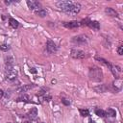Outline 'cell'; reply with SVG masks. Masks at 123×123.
<instances>
[{
	"label": "cell",
	"instance_id": "1",
	"mask_svg": "<svg viewBox=\"0 0 123 123\" xmlns=\"http://www.w3.org/2000/svg\"><path fill=\"white\" fill-rule=\"evenodd\" d=\"M89 78L92 81H102L103 79V72L102 70L97 66H92L89 69Z\"/></svg>",
	"mask_w": 123,
	"mask_h": 123
},
{
	"label": "cell",
	"instance_id": "2",
	"mask_svg": "<svg viewBox=\"0 0 123 123\" xmlns=\"http://www.w3.org/2000/svg\"><path fill=\"white\" fill-rule=\"evenodd\" d=\"M80 10H81V5H80L79 3L73 2V3L71 4V6L68 8V10H67L65 12L68 13V14H70V15H76V14L80 12Z\"/></svg>",
	"mask_w": 123,
	"mask_h": 123
},
{
	"label": "cell",
	"instance_id": "3",
	"mask_svg": "<svg viewBox=\"0 0 123 123\" xmlns=\"http://www.w3.org/2000/svg\"><path fill=\"white\" fill-rule=\"evenodd\" d=\"M72 42L78 45H83L87 42V37L85 35H79L77 37H72Z\"/></svg>",
	"mask_w": 123,
	"mask_h": 123
},
{
	"label": "cell",
	"instance_id": "4",
	"mask_svg": "<svg viewBox=\"0 0 123 123\" xmlns=\"http://www.w3.org/2000/svg\"><path fill=\"white\" fill-rule=\"evenodd\" d=\"M70 55H71L72 58L78 59V60H81V59L86 58V53H85L84 51L80 50V49H72Z\"/></svg>",
	"mask_w": 123,
	"mask_h": 123
},
{
	"label": "cell",
	"instance_id": "5",
	"mask_svg": "<svg viewBox=\"0 0 123 123\" xmlns=\"http://www.w3.org/2000/svg\"><path fill=\"white\" fill-rule=\"evenodd\" d=\"M72 3H73L72 1L63 0V1H59V2L57 3V6H58V8H60L62 11H63V12H65L68 10V8L71 6Z\"/></svg>",
	"mask_w": 123,
	"mask_h": 123
},
{
	"label": "cell",
	"instance_id": "6",
	"mask_svg": "<svg viewBox=\"0 0 123 123\" xmlns=\"http://www.w3.org/2000/svg\"><path fill=\"white\" fill-rule=\"evenodd\" d=\"M27 5L28 7L30 8V10H35L36 12L40 10V3L37 2V1H35V0H28L27 1Z\"/></svg>",
	"mask_w": 123,
	"mask_h": 123
},
{
	"label": "cell",
	"instance_id": "7",
	"mask_svg": "<svg viewBox=\"0 0 123 123\" xmlns=\"http://www.w3.org/2000/svg\"><path fill=\"white\" fill-rule=\"evenodd\" d=\"M16 76H17V71H16V70H14V69H12V68L7 69V73H6V78H7V80L12 81V80H14V79L16 78Z\"/></svg>",
	"mask_w": 123,
	"mask_h": 123
},
{
	"label": "cell",
	"instance_id": "8",
	"mask_svg": "<svg viewBox=\"0 0 123 123\" xmlns=\"http://www.w3.org/2000/svg\"><path fill=\"white\" fill-rule=\"evenodd\" d=\"M46 48H47V50H48L49 53H55V52L57 51V46H56V44L54 43V41H52L51 39H48V40H47Z\"/></svg>",
	"mask_w": 123,
	"mask_h": 123
},
{
	"label": "cell",
	"instance_id": "9",
	"mask_svg": "<svg viewBox=\"0 0 123 123\" xmlns=\"http://www.w3.org/2000/svg\"><path fill=\"white\" fill-rule=\"evenodd\" d=\"M93 89H94L96 92H98V93H103V92H106V91L109 89V87H108L106 85H99V86H94Z\"/></svg>",
	"mask_w": 123,
	"mask_h": 123
},
{
	"label": "cell",
	"instance_id": "10",
	"mask_svg": "<svg viewBox=\"0 0 123 123\" xmlns=\"http://www.w3.org/2000/svg\"><path fill=\"white\" fill-rule=\"evenodd\" d=\"M65 28H68V29H74V28H77L79 27L80 23L77 22V21H70V22H66L63 24Z\"/></svg>",
	"mask_w": 123,
	"mask_h": 123
},
{
	"label": "cell",
	"instance_id": "11",
	"mask_svg": "<svg viewBox=\"0 0 123 123\" xmlns=\"http://www.w3.org/2000/svg\"><path fill=\"white\" fill-rule=\"evenodd\" d=\"M105 12L110 16H113V17H116L117 16V12H115V10H113L112 8H109L108 7V8L105 9Z\"/></svg>",
	"mask_w": 123,
	"mask_h": 123
},
{
	"label": "cell",
	"instance_id": "12",
	"mask_svg": "<svg viewBox=\"0 0 123 123\" xmlns=\"http://www.w3.org/2000/svg\"><path fill=\"white\" fill-rule=\"evenodd\" d=\"M88 27L94 29V30H99L100 29V24L98 21H88V23L86 24Z\"/></svg>",
	"mask_w": 123,
	"mask_h": 123
},
{
	"label": "cell",
	"instance_id": "13",
	"mask_svg": "<svg viewBox=\"0 0 123 123\" xmlns=\"http://www.w3.org/2000/svg\"><path fill=\"white\" fill-rule=\"evenodd\" d=\"M95 59L97 60V61H99L102 64H104L105 66H107V67H109V69H111V64L109 62H107L105 59H103V58H101V57H98V56H96L95 57Z\"/></svg>",
	"mask_w": 123,
	"mask_h": 123
},
{
	"label": "cell",
	"instance_id": "14",
	"mask_svg": "<svg viewBox=\"0 0 123 123\" xmlns=\"http://www.w3.org/2000/svg\"><path fill=\"white\" fill-rule=\"evenodd\" d=\"M37 108H33V109H31L30 111H29V116H30L31 118L35 119V118L37 117Z\"/></svg>",
	"mask_w": 123,
	"mask_h": 123
},
{
	"label": "cell",
	"instance_id": "15",
	"mask_svg": "<svg viewBox=\"0 0 123 123\" xmlns=\"http://www.w3.org/2000/svg\"><path fill=\"white\" fill-rule=\"evenodd\" d=\"M106 115H109V116H111V117H114V116L116 115V111H115V110L110 108V109L107 110V111H106Z\"/></svg>",
	"mask_w": 123,
	"mask_h": 123
},
{
	"label": "cell",
	"instance_id": "16",
	"mask_svg": "<svg viewBox=\"0 0 123 123\" xmlns=\"http://www.w3.org/2000/svg\"><path fill=\"white\" fill-rule=\"evenodd\" d=\"M36 13H37V15H38L39 17H44V16L47 15V12H46L45 10H43V9H40V10L37 11Z\"/></svg>",
	"mask_w": 123,
	"mask_h": 123
},
{
	"label": "cell",
	"instance_id": "17",
	"mask_svg": "<svg viewBox=\"0 0 123 123\" xmlns=\"http://www.w3.org/2000/svg\"><path fill=\"white\" fill-rule=\"evenodd\" d=\"M9 23H10V25H11L12 28H14V29L17 28L18 25H19L18 22H17L15 19H13V18H10V19H9Z\"/></svg>",
	"mask_w": 123,
	"mask_h": 123
},
{
	"label": "cell",
	"instance_id": "18",
	"mask_svg": "<svg viewBox=\"0 0 123 123\" xmlns=\"http://www.w3.org/2000/svg\"><path fill=\"white\" fill-rule=\"evenodd\" d=\"M33 87H35V85H33V84H31V85H25L24 86H22V87H21L20 91L25 92V91H27V90H29V89H32Z\"/></svg>",
	"mask_w": 123,
	"mask_h": 123
},
{
	"label": "cell",
	"instance_id": "19",
	"mask_svg": "<svg viewBox=\"0 0 123 123\" xmlns=\"http://www.w3.org/2000/svg\"><path fill=\"white\" fill-rule=\"evenodd\" d=\"M95 113H96V115H98L99 117H105V116H107V115H106V111H103V110H101V109H97V110L95 111Z\"/></svg>",
	"mask_w": 123,
	"mask_h": 123
},
{
	"label": "cell",
	"instance_id": "20",
	"mask_svg": "<svg viewBox=\"0 0 123 123\" xmlns=\"http://www.w3.org/2000/svg\"><path fill=\"white\" fill-rule=\"evenodd\" d=\"M17 101L18 102H28L29 101V96L27 94H23V95H21L20 97L17 98Z\"/></svg>",
	"mask_w": 123,
	"mask_h": 123
},
{
	"label": "cell",
	"instance_id": "21",
	"mask_svg": "<svg viewBox=\"0 0 123 123\" xmlns=\"http://www.w3.org/2000/svg\"><path fill=\"white\" fill-rule=\"evenodd\" d=\"M80 113L82 116H88L89 115V111L88 110H85V109H80Z\"/></svg>",
	"mask_w": 123,
	"mask_h": 123
},
{
	"label": "cell",
	"instance_id": "22",
	"mask_svg": "<svg viewBox=\"0 0 123 123\" xmlns=\"http://www.w3.org/2000/svg\"><path fill=\"white\" fill-rule=\"evenodd\" d=\"M10 49V46L8 44H1L0 45V50L2 51H8Z\"/></svg>",
	"mask_w": 123,
	"mask_h": 123
},
{
	"label": "cell",
	"instance_id": "23",
	"mask_svg": "<svg viewBox=\"0 0 123 123\" xmlns=\"http://www.w3.org/2000/svg\"><path fill=\"white\" fill-rule=\"evenodd\" d=\"M117 52L119 55H122L123 54V46H119L118 49H117Z\"/></svg>",
	"mask_w": 123,
	"mask_h": 123
},
{
	"label": "cell",
	"instance_id": "24",
	"mask_svg": "<svg viewBox=\"0 0 123 123\" xmlns=\"http://www.w3.org/2000/svg\"><path fill=\"white\" fill-rule=\"evenodd\" d=\"M62 102L64 105H66V106H69V105H70V101H69V100H66V99H62Z\"/></svg>",
	"mask_w": 123,
	"mask_h": 123
},
{
	"label": "cell",
	"instance_id": "25",
	"mask_svg": "<svg viewBox=\"0 0 123 123\" xmlns=\"http://www.w3.org/2000/svg\"><path fill=\"white\" fill-rule=\"evenodd\" d=\"M51 98H52V97H51V96H49V95L44 96V99H45L46 101H50V100H51Z\"/></svg>",
	"mask_w": 123,
	"mask_h": 123
},
{
	"label": "cell",
	"instance_id": "26",
	"mask_svg": "<svg viewBox=\"0 0 123 123\" xmlns=\"http://www.w3.org/2000/svg\"><path fill=\"white\" fill-rule=\"evenodd\" d=\"M3 95H4V91L2 89H0V99L3 97Z\"/></svg>",
	"mask_w": 123,
	"mask_h": 123
},
{
	"label": "cell",
	"instance_id": "27",
	"mask_svg": "<svg viewBox=\"0 0 123 123\" xmlns=\"http://www.w3.org/2000/svg\"><path fill=\"white\" fill-rule=\"evenodd\" d=\"M30 72H32V73H36L37 70H36L35 68H31V69H30Z\"/></svg>",
	"mask_w": 123,
	"mask_h": 123
},
{
	"label": "cell",
	"instance_id": "28",
	"mask_svg": "<svg viewBox=\"0 0 123 123\" xmlns=\"http://www.w3.org/2000/svg\"><path fill=\"white\" fill-rule=\"evenodd\" d=\"M25 123H30V122H28V121H27V122H25Z\"/></svg>",
	"mask_w": 123,
	"mask_h": 123
},
{
	"label": "cell",
	"instance_id": "29",
	"mask_svg": "<svg viewBox=\"0 0 123 123\" xmlns=\"http://www.w3.org/2000/svg\"><path fill=\"white\" fill-rule=\"evenodd\" d=\"M111 123H114V122H111Z\"/></svg>",
	"mask_w": 123,
	"mask_h": 123
},
{
	"label": "cell",
	"instance_id": "30",
	"mask_svg": "<svg viewBox=\"0 0 123 123\" xmlns=\"http://www.w3.org/2000/svg\"><path fill=\"white\" fill-rule=\"evenodd\" d=\"M41 123H42V122H41Z\"/></svg>",
	"mask_w": 123,
	"mask_h": 123
}]
</instances>
